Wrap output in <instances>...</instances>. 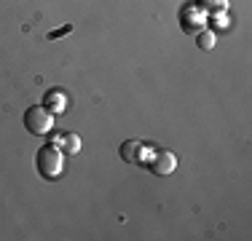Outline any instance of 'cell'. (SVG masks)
<instances>
[{"mask_svg": "<svg viewBox=\"0 0 252 241\" xmlns=\"http://www.w3.org/2000/svg\"><path fill=\"white\" fill-rule=\"evenodd\" d=\"M196 43H199V48H204V51H209V48H215V43H218V35H215L212 30H201Z\"/></svg>", "mask_w": 252, "mask_h": 241, "instance_id": "cell-6", "label": "cell"}, {"mask_svg": "<svg viewBox=\"0 0 252 241\" xmlns=\"http://www.w3.org/2000/svg\"><path fill=\"white\" fill-rule=\"evenodd\" d=\"M51 126H54V116L46 110V107L32 105V107H27V110H25V129L30 131V134L43 137V134H49V131H51Z\"/></svg>", "mask_w": 252, "mask_h": 241, "instance_id": "cell-2", "label": "cell"}, {"mask_svg": "<svg viewBox=\"0 0 252 241\" xmlns=\"http://www.w3.org/2000/svg\"><path fill=\"white\" fill-rule=\"evenodd\" d=\"M142 150L140 142H124L121 145V158L124 161H131V164H137V153Z\"/></svg>", "mask_w": 252, "mask_h": 241, "instance_id": "cell-5", "label": "cell"}, {"mask_svg": "<svg viewBox=\"0 0 252 241\" xmlns=\"http://www.w3.org/2000/svg\"><path fill=\"white\" fill-rule=\"evenodd\" d=\"M57 148L59 150H64V153H78L81 150V140H78L75 134H59V140H57Z\"/></svg>", "mask_w": 252, "mask_h": 241, "instance_id": "cell-4", "label": "cell"}, {"mask_svg": "<svg viewBox=\"0 0 252 241\" xmlns=\"http://www.w3.org/2000/svg\"><path fill=\"white\" fill-rule=\"evenodd\" d=\"M51 102H54V110H64V99L59 94H51Z\"/></svg>", "mask_w": 252, "mask_h": 241, "instance_id": "cell-8", "label": "cell"}, {"mask_svg": "<svg viewBox=\"0 0 252 241\" xmlns=\"http://www.w3.org/2000/svg\"><path fill=\"white\" fill-rule=\"evenodd\" d=\"M62 164H64V158H62V150H59L57 145H43V148L38 150V155H35L38 172L43 174V177H49V180L62 174Z\"/></svg>", "mask_w": 252, "mask_h": 241, "instance_id": "cell-1", "label": "cell"}, {"mask_svg": "<svg viewBox=\"0 0 252 241\" xmlns=\"http://www.w3.org/2000/svg\"><path fill=\"white\" fill-rule=\"evenodd\" d=\"M151 169L158 177H166V174H172L177 169V158L175 153H169V150H158V153H153L151 158Z\"/></svg>", "mask_w": 252, "mask_h": 241, "instance_id": "cell-3", "label": "cell"}, {"mask_svg": "<svg viewBox=\"0 0 252 241\" xmlns=\"http://www.w3.org/2000/svg\"><path fill=\"white\" fill-rule=\"evenodd\" d=\"M199 5L204 11H209V14H220V11H225L228 0H199Z\"/></svg>", "mask_w": 252, "mask_h": 241, "instance_id": "cell-7", "label": "cell"}]
</instances>
